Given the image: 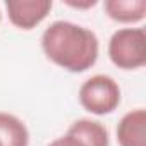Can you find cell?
Here are the masks:
<instances>
[{
	"mask_svg": "<svg viewBox=\"0 0 146 146\" xmlns=\"http://www.w3.org/2000/svg\"><path fill=\"white\" fill-rule=\"evenodd\" d=\"M108 57L124 70L141 69L146 64V33L143 28H124L112 35Z\"/></svg>",
	"mask_w": 146,
	"mask_h": 146,
	"instance_id": "7a4b0ae2",
	"label": "cell"
},
{
	"mask_svg": "<svg viewBox=\"0 0 146 146\" xmlns=\"http://www.w3.org/2000/svg\"><path fill=\"white\" fill-rule=\"evenodd\" d=\"M79 103L95 115L112 113L120 103V88L113 78L96 74L86 79L79 88Z\"/></svg>",
	"mask_w": 146,
	"mask_h": 146,
	"instance_id": "3957f363",
	"label": "cell"
},
{
	"mask_svg": "<svg viewBox=\"0 0 146 146\" xmlns=\"http://www.w3.org/2000/svg\"><path fill=\"white\" fill-rule=\"evenodd\" d=\"M52 0H7L9 21L24 31L36 28L52 11Z\"/></svg>",
	"mask_w": 146,
	"mask_h": 146,
	"instance_id": "277c9868",
	"label": "cell"
},
{
	"mask_svg": "<svg viewBox=\"0 0 146 146\" xmlns=\"http://www.w3.org/2000/svg\"><path fill=\"white\" fill-rule=\"evenodd\" d=\"M67 134L76 137L84 146H108V131L103 124L91 119H79L72 122L67 129Z\"/></svg>",
	"mask_w": 146,
	"mask_h": 146,
	"instance_id": "8992f818",
	"label": "cell"
},
{
	"mask_svg": "<svg viewBox=\"0 0 146 146\" xmlns=\"http://www.w3.org/2000/svg\"><path fill=\"white\" fill-rule=\"evenodd\" d=\"M48 146H84V144H83V143H79L76 137H72V136L65 134V136H62V137H58V139L52 141Z\"/></svg>",
	"mask_w": 146,
	"mask_h": 146,
	"instance_id": "9c48e42d",
	"label": "cell"
},
{
	"mask_svg": "<svg viewBox=\"0 0 146 146\" xmlns=\"http://www.w3.org/2000/svg\"><path fill=\"white\" fill-rule=\"evenodd\" d=\"M105 12L117 23H139L146 16V2L144 0H107Z\"/></svg>",
	"mask_w": 146,
	"mask_h": 146,
	"instance_id": "52a82bcc",
	"label": "cell"
},
{
	"mask_svg": "<svg viewBox=\"0 0 146 146\" xmlns=\"http://www.w3.org/2000/svg\"><path fill=\"white\" fill-rule=\"evenodd\" d=\"M0 141L4 146H28L29 132L26 124L12 113L0 112Z\"/></svg>",
	"mask_w": 146,
	"mask_h": 146,
	"instance_id": "ba28073f",
	"label": "cell"
},
{
	"mask_svg": "<svg viewBox=\"0 0 146 146\" xmlns=\"http://www.w3.org/2000/svg\"><path fill=\"white\" fill-rule=\"evenodd\" d=\"M0 21H2V14H0Z\"/></svg>",
	"mask_w": 146,
	"mask_h": 146,
	"instance_id": "30bf717a",
	"label": "cell"
},
{
	"mask_svg": "<svg viewBox=\"0 0 146 146\" xmlns=\"http://www.w3.org/2000/svg\"><path fill=\"white\" fill-rule=\"evenodd\" d=\"M120 146H146V112L143 108L127 112L117 125Z\"/></svg>",
	"mask_w": 146,
	"mask_h": 146,
	"instance_id": "5b68a950",
	"label": "cell"
},
{
	"mask_svg": "<svg viewBox=\"0 0 146 146\" xmlns=\"http://www.w3.org/2000/svg\"><path fill=\"white\" fill-rule=\"evenodd\" d=\"M0 146H4V144H2V141H0Z\"/></svg>",
	"mask_w": 146,
	"mask_h": 146,
	"instance_id": "8fae6325",
	"label": "cell"
},
{
	"mask_svg": "<svg viewBox=\"0 0 146 146\" xmlns=\"http://www.w3.org/2000/svg\"><path fill=\"white\" fill-rule=\"evenodd\" d=\"M41 48L58 67L84 72L96 64L100 45L91 29L69 21H55L43 31Z\"/></svg>",
	"mask_w": 146,
	"mask_h": 146,
	"instance_id": "6da1fadb",
	"label": "cell"
}]
</instances>
